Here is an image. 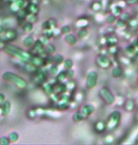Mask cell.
I'll use <instances>...</instances> for the list:
<instances>
[{
	"label": "cell",
	"instance_id": "6da1fadb",
	"mask_svg": "<svg viewBox=\"0 0 138 145\" xmlns=\"http://www.w3.org/2000/svg\"><path fill=\"white\" fill-rule=\"evenodd\" d=\"M3 49L7 54H9V55L24 61V62H28L30 60V58H31V55L29 53L25 52L24 50L14 46V45H12V44H5Z\"/></svg>",
	"mask_w": 138,
	"mask_h": 145
},
{
	"label": "cell",
	"instance_id": "7a4b0ae2",
	"mask_svg": "<svg viewBox=\"0 0 138 145\" xmlns=\"http://www.w3.org/2000/svg\"><path fill=\"white\" fill-rule=\"evenodd\" d=\"M3 79L8 82L13 83L15 86H17L19 89H25L26 87V81L24 78H22L21 76L15 75L13 72H6L3 74Z\"/></svg>",
	"mask_w": 138,
	"mask_h": 145
},
{
	"label": "cell",
	"instance_id": "3957f363",
	"mask_svg": "<svg viewBox=\"0 0 138 145\" xmlns=\"http://www.w3.org/2000/svg\"><path fill=\"white\" fill-rule=\"evenodd\" d=\"M121 121V113L119 111L115 110L111 112L110 116L108 117V120L106 122V130L108 131H113L116 130L118 126L119 125Z\"/></svg>",
	"mask_w": 138,
	"mask_h": 145
},
{
	"label": "cell",
	"instance_id": "277c9868",
	"mask_svg": "<svg viewBox=\"0 0 138 145\" xmlns=\"http://www.w3.org/2000/svg\"><path fill=\"white\" fill-rule=\"evenodd\" d=\"M100 97L102 99V101L105 102L107 105H113L115 103L116 101V98L114 94L112 93V91L106 87H103L101 88V90H100Z\"/></svg>",
	"mask_w": 138,
	"mask_h": 145
},
{
	"label": "cell",
	"instance_id": "5b68a950",
	"mask_svg": "<svg viewBox=\"0 0 138 145\" xmlns=\"http://www.w3.org/2000/svg\"><path fill=\"white\" fill-rule=\"evenodd\" d=\"M97 82H98V72H95V71L89 72L87 74V76H86V87L88 89H93L97 85Z\"/></svg>",
	"mask_w": 138,
	"mask_h": 145
},
{
	"label": "cell",
	"instance_id": "8992f818",
	"mask_svg": "<svg viewBox=\"0 0 138 145\" xmlns=\"http://www.w3.org/2000/svg\"><path fill=\"white\" fill-rule=\"evenodd\" d=\"M96 63L100 68L104 70L109 69L111 66V60L110 58L105 55H99L96 58Z\"/></svg>",
	"mask_w": 138,
	"mask_h": 145
},
{
	"label": "cell",
	"instance_id": "52a82bcc",
	"mask_svg": "<svg viewBox=\"0 0 138 145\" xmlns=\"http://www.w3.org/2000/svg\"><path fill=\"white\" fill-rule=\"evenodd\" d=\"M80 111L81 113H82V115L84 116V118H86V117L90 116L95 111V107L90 104H86L85 106H83V107L81 108Z\"/></svg>",
	"mask_w": 138,
	"mask_h": 145
},
{
	"label": "cell",
	"instance_id": "ba28073f",
	"mask_svg": "<svg viewBox=\"0 0 138 145\" xmlns=\"http://www.w3.org/2000/svg\"><path fill=\"white\" fill-rule=\"evenodd\" d=\"M2 34H3V36H2L3 40L2 41H14L17 37V33L12 29H9V30L3 32Z\"/></svg>",
	"mask_w": 138,
	"mask_h": 145
},
{
	"label": "cell",
	"instance_id": "9c48e42d",
	"mask_svg": "<svg viewBox=\"0 0 138 145\" xmlns=\"http://www.w3.org/2000/svg\"><path fill=\"white\" fill-rule=\"evenodd\" d=\"M94 130L99 134L103 133L104 131L106 130V125H105V122H102V121H98L97 122H95V125H94Z\"/></svg>",
	"mask_w": 138,
	"mask_h": 145
},
{
	"label": "cell",
	"instance_id": "30bf717a",
	"mask_svg": "<svg viewBox=\"0 0 138 145\" xmlns=\"http://www.w3.org/2000/svg\"><path fill=\"white\" fill-rule=\"evenodd\" d=\"M117 44H118V38L114 35H108L105 39V44L107 45V47L117 45Z\"/></svg>",
	"mask_w": 138,
	"mask_h": 145
},
{
	"label": "cell",
	"instance_id": "8fae6325",
	"mask_svg": "<svg viewBox=\"0 0 138 145\" xmlns=\"http://www.w3.org/2000/svg\"><path fill=\"white\" fill-rule=\"evenodd\" d=\"M0 108L2 110V115L3 116H6L9 113L10 111V103L8 101H4V103L1 106H0Z\"/></svg>",
	"mask_w": 138,
	"mask_h": 145
},
{
	"label": "cell",
	"instance_id": "7c38bea8",
	"mask_svg": "<svg viewBox=\"0 0 138 145\" xmlns=\"http://www.w3.org/2000/svg\"><path fill=\"white\" fill-rule=\"evenodd\" d=\"M134 107H135L134 101L132 100V99H128V100L125 102V104H124V108H125V110L128 111V112H132V111L134 109Z\"/></svg>",
	"mask_w": 138,
	"mask_h": 145
},
{
	"label": "cell",
	"instance_id": "4fadbf2b",
	"mask_svg": "<svg viewBox=\"0 0 138 145\" xmlns=\"http://www.w3.org/2000/svg\"><path fill=\"white\" fill-rule=\"evenodd\" d=\"M65 41L67 42V44H69L70 45H74L76 43H77V38L75 37L74 35L71 34V33H68L65 36Z\"/></svg>",
	"mask_w": 138,
	"mask_h": 145
},
{
	"label": "cell",
	"instance_id": "5bb4252c",
	"mask_svg": "<svg viewBox=\"0 0 138 145\" xmlns=\"http://www.w3.org/2000/svg\"><path fill=\"white\" fill-rule=\"evenodd\" d=\"M54 90H55V93H65L67 91V86L66 84H64L62 82H59V84H57L55 86V88L54 87Z\"/></svg>",
	"mask_w": 138,
	"mask_h": 145
},
{
	"label": "cell",
	"instance_id": "9a60e30c",
	"mask_svg": "<svg viewBox=\"0 0 138 145\" xmlns=\"http://www.w3.org/2000/svg\"><path fill=\"white\" fill-rule=\"evenodd\" d=\"M26 11L29 13H32V14H37L38 12H39V7L36 3H29L27 8H26Z\"/></svg>",
	"mask_w": 138,
	"mask_h": 145
},
{
	"label": "cell",
	"instance_id": "2e32d148",
	"mask_svg": "<svg viewBox=\"0 0 138 145\" xmlns=\"http://www.w3.org/2000/svg\"><path fill=\"white\" fill-rule=\"evenodd\" d=\"M122 74H123V70H122V68L119 66L115 67V68L112 70V76H113V77H115V78L120 77V76H122Z\"/></svg>",
	"mask_w": 138,
	"mask_h": 145
},
{
	"label": "cell",
	"instance_id": "e0dca14e",
	"mask_svg": "<svg viewBox=\"0 0 138 145\" xmlns=\"http://www.w3.org/2000/svg\"><path fill=\"white\" fill-rule=\"evenodd\" d=\"M43 90L47 94H52L54 92V86L50 83H45L43 84Z\"/></svg>",
	"mask_w": 138,
	"mask_h": 145
},
{
	"label": "cell",
	"instance_id": "ac0fdd59",
	"mask_svg": "<svg viewBox=\"0 0 138 145\" xmlns=\"http://www.w3.org/2000/svg\"><path fill=\"white\" fill-rule=\"evenodd\" d=\"M44 51L47 55H53L55 51V48L53 44H47V45H44Z\"/></svg>",
	"mask_w": 138,
	"mask_h": 145
},
{
	"label": "cell",
	"instance_id": "d6986e66",
	"mask_svg": "<svg viewBox=\"0 0 138 145\" xmlns=\"http://www.w3.org/2000/svg\"><path fill=\"white\" fill-rule=\"evenodd\" d=\"M115 26H116V27L117 28H124L125 26H126V25H127V23L125 22L124 20H122V19H118V20H116L115 21Z\"/></svg>",
	"mask_w": 138,
	"mask_h": 145
},
{
	"label": "cell",
	"instance_id": "ffe728a7",
	"mask_svg": "<svg viewBox=\"0 0 138 145\" xmlns=\"http://www.w3.org/2000/svg\"><path fill=\"white\" fill-rule=\"evenodd\" d=\"M23 44H24V45H25V46H26V47L31 46L32 44H34L33 38H32L31 36H26V38H25V40L23 41Z\"/></svg>",
	"mask_w": 138,
	"mask_h": 145
},
{
	"label": "cell",
	"instance_id": "44dd1931",
	"mask_svg": "<svg viewBox=\"0 0 138 145\" xmlns=\"http://www.w3.org/2000/svg\"><path fill=\"white\" fill-rule=\"evenodd\" d=\"M83 119H84V116L82 115L81 111H77V112H75V113L73 114V116H72V120H73L75 122H81Z\"/></svg>",
	"mask_w": 138,
	"mask_h": 145
},
{
	"label": "cell",
	"instance_id": "7402d4cb",
	"mask_svg": "<svg viewBox=\"0 0 138 145\" xmlns=\"http://www.w3.org/2000/svg\"><path fill=\"white\" fill-rule=\"evenodd\" d=\"M91 9L94 12H100L101 9V3L99 1H95L91 4Z\"/></svg>",
	"mask_w": 138,
	"mask_h": 145
},
{
	"label": "cell",
	"instance_id": "603a6c76",
	"mask_svg": "<svg viewBox=\"0 0 138 145\" xmlns=\"http://www.w3.org/2000/svg\"><path fill=\"white\" fill-rule=\"evenodd\" d=\"M88 35V31H87V29L86 28H84V27H82V28L78 31L77 33V36L79 37L80 39H84V38H86V36Z\"/></svg>",
	"mask_w": 138,
	"mask_h": 145
},
{
	"label": "cell",
	"instance_id": "cb8c5ba5",
	"mask_svg": "<svg viewBox=\"0 0 138 145\" xmlns=\"http://www.w3.org/2000/svg\"><path fill=\"white\" fill-rule=\"evenodd\" d=\"M53 59H54V62H55V63H56V64L63 63V61H64L63 57H62L60 54H56V55L53 56Z\"/></svg>",
	"mask_w": 138,
	"mask_h": 145
},
{
	"label": "cell",
	"instance_id": "d4e9b609",
	"mask_svg": "<svg viewBox=\"0 0 138 145\" xmlns=\"http://www.w3.org/2000/svg\"><path fill=\"white\" fill-rule=\"evenodd\" d=\"M63 65L65 69H72V66H73V62H72V59L67 58V59H65V60L63 61Z\"/></svg>",
	"mask_w": 138,
	"mask_h": 145
},
{
	"label": "cell",
	"instance_id": "484cf974",
	"mask_svg": "<svg viewBox=\"0 0 138 145\" xmlns=\"http://www.w3.org/2000/svg\"><path fill=\"white\" fill-rule=\"evenodd\" d=\"M23 29H24V31L25 32H30L33 29V24L31 23H29V22H27L26 24H25L23 26Z\"/></svg>",
	"mask_w": 138,
	"mask_h": 145
},
{
	"label": "cell",
	"instance_id": "4316f807",
	"mask_svg": "<svg viewBox=\"0 0 138 145\" xmlns=\"http://www.w3.org/2000/svg\"><path fill=\"white\" fill-rule=\"evenodd\" d=\"M121 11H122V8L119 7L118 5L115 6V8L112 9V14H114L115 16H118V15L121 13Z\"/></svg>",
	"mask_w": 138,
	"mask_h": 145
},
{
	"label": "cell",
	"instance_id": "83f0119b",
	"mask_svg": "<svg viewBox=\"0 0 138 145\" xmlns=\"http://www.w3.org/2000/svg\"><path fill=\"white\" fill-rule=\"evenodd\" d=\"M13 3L18 7V9H23L24 6H25V4H26V0H14V1H13Z\"/></svg>",
	"mask_w": 138,
	"mask_h": 145
},
{
	"label": "cell",
	"instance_id": "f1b7e54d",
	"mask_svg": "<svg viewBox=\"0 0 138 145\" xmlns=\"http://www.w3.org/2000/svg\"><path fill=\"white\" fill-rule=\"evenodd\" d=\"M117 20V16H115L114 14H109L108 16L106 17V22L107 24H110V25H112V24L115 23V21Z\"/></svg>",
	"mask_w": 138,
	"mask_h": 145
},
{
	"label": "cell",
	"instance_id": "f546056e",
	"mask_svg": "<svg viewBox=\"0 0 138 145\" xmlns=\"http://www.w3.org/2000/svg\"><path fill=\"white\" fill-rule=\"evenodd\" d=\"M26 20L28 21L29 23L34 24L35 22L37 21V17H36V15H35V14H32V13H30L29 15H26Z\"/></svg>",
	"mask_w": 138,
	"mask_h": 145
},
{
	"label": "cell",
	"instance_id": "4dcf8cb0",
	"mask_svg": "<svg viewBox=\"0 0 138 145\" xmlns=\"http://www.w3.org/2000/svg\"><path fill=\"white\" fill-rule=\"evenodd\" d=\"M65 78H66V72H58L57 76H56V80H57L58 82H63V80Z\"/></svg>",
	"mask_w": 138,
	"mask_h": 145
},
{
	"label": "cell",
	"instance_id": "1f68e13d",
	"mask_svg": "<svg viewBox=\"0 0 138 145\" xmlns=\"http://www.w3.org/2000/svg\"><path fill=\"white\" fill-rule=\"evenodd\" d=\"M18 138H19V136H18V134L15 133V132H12V133H10V134H9V141H12V142L16 141V140L18 139Z\"/></svg>",
	"mask_w": 138,
	"mask_h": 145
},
{
	"label": "cell",
	"instance_id": "d6a6232c",
	"mask_svg": "<svg viewBox=\"0 0 138 145\" xmlns=\"http://www.w3.org/2000/svg\"><path fill=\"white\" fill-rule=\"evenodd\" d=\"M108 52L110 53V55H117L118 53V47L116 45H113V46H109L108 47Z\"/></svg>",
	"mask_w": 138,
	"mask_h": 145
},
{
	"label": "cell",
	"instance_id": "836d02e7",
	"mask_svg": "<svg viewBox=\"0 0 138 145\" xmlns=\"http://www.w3.org/2000/svg\"><path fill=\"white\" fill-rule=\"evenodd\" d=\"M43 36H45L47 39H50V38H52V37H54V34H53V30H51V29H46V30H44Z\"/></svg>",
	"mask_w": 138,
	"mask_h": 145
},
{
	"label": "cell",
	"instance_id": "e575fe53",
	"mask_svg": "<svg viewBox=\"0 0 138 145\" xmlns=\"http://www.w3.org/2000/svg\"><path fill=\"white\" fill-rule=\"evenodd\" d=\"M60 32H61V34L66 35L71 32V28H70L69 26H62V28L60 29Z\"/></svg>",
	"mask_w": 138,
	"mask_h": 145
},
{
	"label": "cell",
	"instance_id": "d590c367",
	"mask_svg": "<svg viewBox=\"0 0 138 145\" xmlns=\"http://www.w3.org/2000/svg\"><path fill=\"white\" fill-rule=\"evenodd\" d=\"M65 72H66V77H68V78H72L73 76H74V72L72 69H67Z\"/></svg>",
	"mask_w": 138,
	"mask_h": 145
},
{
	"label": "cell",
	"instance_id": "8d00e7d4",
	"mask_svg": "<svg viewBox=\"0 0 138 145\" xmlns=\"http://www.w3.org/2000/svg\"><path fill=\"white\" fill-rule=\"evenodd\" d=\"M135 51V46L133 45V44H132V45H129V46L126 48V52L129 53V54H133Z\"/></svg>",
	"mask_w": 138,
	"mask_h": 145
},
{
	"label": "cell",
	"instance_id": "74e56055",
	"mask_svg": "<svg viewBox=\"0 0 138 145\" xmlns=\"http://www.w3.org/2000/svg\"><path fill=\"white\" fill-rule=\"evenodd\" d=\"M41 27H42L43 30H46V29H51V28H52V27H51V26H50V24H49V22H48V21H46V22H43Z\"/></svg>",
	"mask_w": 138,
	"mask_h": 145
},
{
	"label": "cell",
	"instance_id": "f35d334b",
	"mask_svg": "<svg viewBox=\"0 0 138 145\" xmlns=\"http://www.w3.org/2000/svg\"><path fill=\"white\" fill-rule=\"evenodd\" d=\"M48 40H49V39H47L45 36H43V35H42V36H41V37L40 38V40H39V41H40V43L43 44V45H46V44H48Z\"/></svg>",
	"mask_w": 138,
	"mask_h": 145
},
{
	"label": "cell",
	"instance_id": "ab89813d",
	"mask_svg": "<svg viewBox=\"0 0 138 145\" xmlns=\"http://www.w3.org/2000/svg\"><path fill=\"white\" fill-rule=\"evenodd\" d=\"M9 138H6V137H3V138H1V139H0V143L3 145L9 144Z\"/></svg>",
	"mask_w": 138,
	"mask_h": 145
},
{
	"label": "cell",
	"instance_id": "60d3db41",
	"mask_svg": "<svg viewBox=\"0 0 138 145\" xmlns=\"http://www.w3.org/2000/svg\"><path fill=\"white\" fill-rule=\"evenodd\" d=\"M36 115H37V112H36V110H35V109H30V110L28 111V117H29V118L33 119V118H35V117H36Z\"/></svg>",
	"mask_w": 138,
	"mask_h": 145
},
{
	"label": "cell",
	"instance_id": "b9f144b4",
	"mask_svg": "<svg viewBox=\"0 0 138 145\" xmlns=\"http://www.w3.org/2000/svg\"><path fill=\"white\" fill-rule=\"evenodd\" d=\"M58 72V70H57V67L55 66V65H53L51 68H50V72L52 74V75H56Z\"/></svg>",
	"mask_w": 138,
	"mask_h": 145
},
{
	"label": "cell",
	"instance_id": "7bdbcfd3",
	"mask_svg": "<svg viewBox=\"0 0 138 145\" xmlns=\"http://www.w3.org/2000/svg\"><path fill=\"white\" fill-rule=\"evenodd\" d=\"M48 22H49L50 26H51V27H52V28H55V26H56V21H55V19H50Z\"/></svg>",
	"mask_w": 138,
	"mask_h": 145
},
{
	"label": "cell",
	"instance_id": "ee69618b",
	"mask_svg": "<svg viewBox=\"0 0 138 145\" xmlns=\"http://www.w3.org/2000/svg\"><path fill=\"white\" fill-rule=\"evenodd\" d=\"M122 20H124L125 22H127L128 20H130V17H129V14L128 13H125V14H122V17H121Z\"/></svg>",
	"mask_w": 138,
	"mask_h": 145
},
{
	"label": "cell",
	"instance_id": "f6af8a7d",
	"mask_svg": "<svg viewBox=\"0 0 138 145\" xmlns=\"http://www.w3.org/2000/svg\"><path fill=\"white\" fill-rule=\"evenodd\" d=\"M130 20H131V19H130ZM136 24H137V22H136L135 19H132V20L130 21V26H136Z\"/></svg>",
	"mask_w": 138,
	"mask_h": 145
},
{
	"label": "cell",
	"instance_id": "bcb514c9",
	"mask_svg": "<svg viewBox=\"0 0 138 145\" xmlns=\"http://www.w3.org/2000/svg\"><path fill=\"white\" fill-rule=\"evenodd\" d=\"M4 101H5V96H4V94L0 93V106L3 104Z\"/></svg>",
	"mask_w": 138,
	"mask_h": 145
},
{
	"label": "cell",
	"instance_id": "7dc6e473",
	"mask_svg": "<svg viewBox=\"0 0 138 145\" xmlns=\"http://www.w3.org/2000/svg\"><path fill=\"white\" fill-rule=\"evenodd\" d=\"M127 3L130 4V5H132V4H135L137 2V0H126Z\"/></svg>",
	"mask_w": 138,
	"mask_h": 145
},
{
	"label": "cell",
	"instance_id": "c3c4849f",
	"mask_svg": "<svg viewBox=\"0 0 138 145\" xmlns=\"http://www.w3.org/2000/svg\"><path fill=\"white\" fill-rule=\"evenodd\" d=\"M135 143L138 144V133L136 134V137H135Z\"/></svg>",
	"mask_w": 138,
	"mask_h": 145
},
{
	"label": "cell",
	"instance_id": "681fc988",
	"mask_svg": "<svg viewBox=\"0 0 138 145\" xmlns=\"http://www.w3.org/2000/svg\"><path fill=\"white\" fill-rule=\"evenodd\" d=\"M137 84H138V77H137Z\"/></svg>",
	"mask_w": 138,
	"mask_h": 145
}]
</instances>
